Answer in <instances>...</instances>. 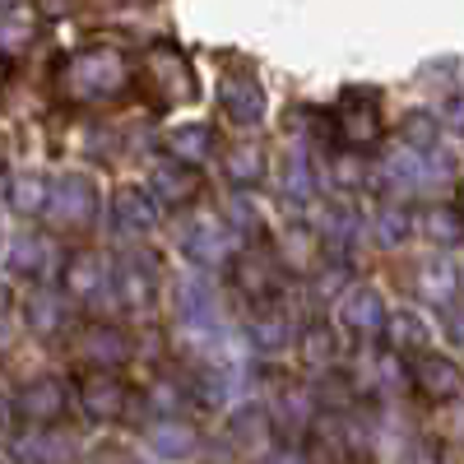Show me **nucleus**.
<instances>
[{"instance_id": "nucleus-37", "label": "nucleus", "mask_w": 464, "mask_h": 464, "mask_svg": "<svg viewBox=\"0 0 464 464\" xmlns=\"http://www.w3.org/2000/svg\"><path fill=\"white\" fill-rule=\"evenodd\" d=\"M450 121L464 130V98H455V102H450Z\"/></svg>"}, {"instance_id": "nucleus-21", "label": "nucleus", "mask_w": 464, "mask_h": 464, "mask_svg": "<svg viewBox=\"0 0 464 464\" xmlns=\"http://www.w3.org/2000/svg\"><path fill=\"white\" fill-rule=\"evenodd\" d=\"M168 149L177 163H205L214 153V135H209V126H181L168 135Z\"/></svg>"}, {"instance_id": "nucleus-30", "label": "nucleus", "mask_w": 464, "mask_h": 464, "mask_svg": "<svg viewBox=\"0 0 464 464\" xmlns=\"http://www.w3.org/2000/svg\"><path fill=\"white\" fill-rule=\"evenodd\" d=\"M372 237H376V246H400L409 237V214L404 209H381L376 223H372Z\"/></svg>"}, {"instance_id": "nucleus-25", "label": "nucleus", "mask_w": 464, "mask_h": 464, "mask_svg": "<svg viewBox=\"0 0 464 464\" xmlns=\"http://www.w3.org/2000/svg\"><path fill=\"white\" fill-rule=\"evenodd\" d=\"M400 135H404V149H413V153H437V144H441V126L432 121L428 111H413V116H404Z\"/></svg>"}, {"instance_id": "nucleus-26", "label": "nucleus", "mask_w": 464, "mask_h": 464, "mask_svg": "<svg viewBox=\"0 0 464 464\" xmlns=\"http://www.w3.org/2000/svg\"><path fill=\"white\" fill-rule=\"evenodd\" d=\"M223 168H227L232 181H242V186H256V181L265 177V159H260L256 144H237V149L223 159Z\"/></svg>"}, {"instance_id": "nucleus-20", "label": "nucleus", "mask_w": 464, "mask_h": 464, "mask_svg": "<svg viewBox=\"0 0 464 464\" xmlns=\"http://www.w3.org/2000/svg\"><path fill=\"white\" fill-rule=\"evenodd\" d=\"M47 196H52V181L37 172H19L10 181V209L19 214H47Z\"/></svg>"}, {"instance_id": "nucleus-27", "label": "nucleus", "mask_w": 464, "mask_h": 464, "mask_svg": "<svg viewBox=\"0 0 464 464\" xmlns=\"http://www.w3.org/2000/svg\"><path fill=\"white\" fill-rule=\"evenodd\" d=\"M111 284H116V293H121L126 306H144L153 297V275H149V269H135V265H121Z\"/></svg>"}, {"instance_id": "nucleus-15", "label": "nucleus", "mask_w": 464, "mask_h": 464, "mask_svg": "<svg viewBox=\"0 0 464 464\" xmlns=\"http://www.w3.org/2000/svg\"><path fill=\"white\" fill-rule=\"evenodd\" d=\"M65 293H74V297H98V288L102 284H111V275H107V260L98 256V251H74L70 260H65Z\"/></svg>"}, {"instance_id": "nucleus-12", "label": "nucleus", "mask_w": 464, "mask_h": 464, "mask_svg": "<svg viewBox=\"0 0 464 464\" xmlns=\"http://www.w3.org/2000/svg\"><path fill=\"white\" fill-rule=\"evenodd\" d=\"M237 260V279L251 297H269L284 288V269H279V256L275 251H246V256H232Z\"/></svg>"}, {"instance_id": "nucleus-29", "label": "nucleus", "mask_w": 464, "mask_h": 464, "mask_svg": "<svg viewBox=\"0 0 464 464\" xmlns=\"http://www.w3.org/2000/svg\"><path fill=\"white\" fill-rule=\"evenodd\" d=\"M450 293H455L450 260H432L428 269H422V297H428V302H450Z\"/></svg>"}, {"instance_id": "nucleus-14", "label": "nucleus", "mask_w": 464, "mask_h": 464, "mask_svg": "<svg viewBox=\"0 0 464 464\" xmlns=\"http://www.w3.org/2000/svg\"><path fill=\"white\" fill-rule=\"evenodd\" d=\"M111 223L126 232V237H144V232L159 227V200L144 196V190H121L111 209Z\"/></svg>"}, {"instance_id": "nucleus-5", "label": "nucleus", "mask_w": 464, "mask_h": 464, "mask_svg": "<svg viewBox=\"0 0 464 464\" xmlns=\"http://www.w3.org/2000/svg\"><path fill=\"white\" fill-rule=\"evenodd\" d=\"M80 404H84L89 418L116 422V418L130 409V385L116 376L111 367H98V372H89V376L80 381Z\"/></svg>"}, {"instance_id": "nucleus-6", "label": "nucleus", "mask_w": 464, "mask_h": 464, "mask_svg": "<svg viewBox=\"0 0 464 464\" xmlns=\"http://www.w3.org/2000/svg\"><path fill=\"white\" fill-rule=\"evenodd\" d=\"M70 353L84 358V362H93V367H116V362L130 358V334L116 330V325H107V321H89L80 334L70 339Z\"/></svg>"}, {"instance_id": "nucleus-11", "label": "nucleus", "mask_w": 464, "mask_h": 464, "mask_svg": "<svg viewBox=\"0 0 464 464\" xmlns=\"http://www.w3.org/2000/svg\"><path fill=\"white\" fill-rule=\"evenodd\" d=\"M149 190H153V200H163V205H186V200H196L200 196V177L190 172V163H177V159H168V163H159L149 172Z\"/></svg>"}, {"instance_id": "nucleus-36", "label": "nucleus", "mask_w": 464, "mask_h": 464, "mask_svg": "<svg viewBox=\"0 0 464 464\" xmlns=\"http://www.w3.org/2000/svg\"><path fill=\"white\" fill-rule=\"evenodd\" d=\"M400 464H432V450H428V446H409V450L400 455Z\"/></svg>"}, {"instance_id": "nucleus-33", "label": "nucleus", "mask_w": 464, "mask_h": 464, "mask_svg": "<svg viewBox=\"0 0 464 464\" xmlns=\"http://www.w3.org/2000/svg\"><path fill=\"white\" fill-rule=\"evenodd\" d=\"M232 232H237V237H242V232H256V205L251 200H227V218H223Z\"/></svg>"}, {"instance_id": "nucleus-18", "label": "nucleus", "mask_w": 464, "mask_h": 464, "mask_svg": "<svg viewBox=\"0 0 464 464\" xmlns=\"http://www.w3.org/2000/svg\"><path fill=\"white\" fill-rule=\"evenodd\" d=\"M172 302L186 325H209V312H214V288L200 284V279H177L172 284Z\"/></svg>"}, {"instance_id": "nucleus-10", "label": "nucleus", "mask_w": 464, "mask_h": 464, "mask_svg": "<svg viewBox=\"0 0 464 464\" xmlns=\"http://www.w3.org/2000/svg\"><path fill=\"white\" fill-rule=\"evenodd\" d=\"M144 74L159 80V98L163 102H186L190 93H196V74H190V65L172 47H153L149 61H144Z\"/></svg>"}, {"instance_id": "nucleus-13", "label": "nucleus", "mask_w": 464, "mask_h": 464, "mask_svg": "<svg viewBox=\"0 0 464 464\" xmlns=\"http://www.w3.org/2000/svg\"><path fill=\"white\" fill-rule=\"evenodd\" d=\"M339 316H343L348 330L376 334V330H385V316H391V312H385V297H381L376 288H353V293H343Z\"/></svg>"}, {"instance_id": "nucleus-8", "label": "nucleus", "mask_w": 464, "mask_h": 464, "mask_svg": "<svg viewBox=\"0 0 464 464\" xmlns=\"http://www.w3.org/2000/svg\"><path fill=\"white\" fill-rule=\"evenodd\" d=\"M409 381H413V391H418V395H428V400H455V395L464 391V372H459L450 358L428 353V348H422V353L413 358Z\"/></svg>"}, {"instance_id": "nucleus-16", "label": "nucleus", "mask_w": 464, "mask_h": 464, "mask_svg": "<svg viewBox=\"0 0 464 464\" xmlns=\"http://www.w3.org/2000/svg\"><path fill=\"white\" fill-rule=\"evenodd\" d=\"M47 260H52V242L43 232H19L10 242V269L24 279H43L47 275Z\"/></svg>"}, {"instance_id": "nucleus-7", "label": "nucleus", "mask_w": 464, "mask_h": 464, "mask_svg": "<svg viewBox=\"0 0 464 464\" xmlns=\"http://www.w3.org/2000/svg\"><path fill=\"white\" fill-rule=\"evenodd\" d=\"M334 130L353 144V149H367L381 140V107L372 93H343L339 107H334Z\"/></svg>"}, {"instance_id": "nucleus-4", "label": "nucleus", "mask_w": 464, "mask_h": 464, "mask_svg": "<svg viewBox=\"0 0 464 464\" xmlns=\"http://www.w3.org/2000/svg\"><path fill=\"white\" fill-rule=\"evenodd\" d=\"M14 409H19V418L28 422V428H52V422H61L65 409H70V385L56 381V376H37L19 391Z\"/></svg>"}, {"instance_id": "nucleus-2", "label": "nucleus", "mask_w": 464, "mask_h": 464, "mask_svg": "<svg viewBox=\"0 0 464 464\" xmlns=\"http://www.w3.org/2000/svg\"><path fill=\"white\" fill-rule=\"evenodd\" d=\"M47 214L61 227H89L98 218V186L84 172H65L52 181V196H47Z\"/></svg>"}, {"instance_id": "nucleus-3", "label": "nucleus", "mask_w": 464, "mask_h": 464, "mask_svg": "<svg viewBox=\"0 0 464 464\" xmlns=\"http://www.w3.org/2000/svg\"><path fill=\"white\" fill-rule=\"evenodd\" d=\"M181 256L205 265V269H223V265H232V256H237V232H232L223 218H200V223L181 227Z\"/></svg>"}, {"instance_id": "nucleus-24", "label": "nucleus", "mask_w": 464, "mask_h": 464, "mask_svg": "<svg viewBox=\"0 0 464 464\" xmlns=\"http://www.w3.org/2000/svg\"><path fill=\"white\" fill-rule=\"evenodd\" d=\"M422 232L432 237V246H455V242H464V214L446 209V205H432L428 214H422Z\"/></svg>"}, {"instance_id": "nucleus-32", "label": "nucleus", "mask_w": 464, "mask_h": 464, "mask_svg": "<svg viewBox=\"0 0 464 464\" xmlns=\"http://www.w3.org/2000/svg\"><path fill=\"white\" fill-rule=\"evenodd\" d=\"M312 186H316L312 163H306L302 153H293V159L284 163V190H288V196H297V200H306V196H312Z\"/></svg>"}, {"instance_id": "nucleus-9", "label": "nucleus", "mask_w": 464, "mask_h": 464, "mask_svg": "<svg viewBox=\"0 0 464 464\" xmlns=\"http://www.w3.org/2000/svg\"><path fill=\"white\" fill-rule=\"evenodd\" d=\"M218 102H223V111H227L237 126H256L260 116H265V89H260L256 74H246V70L223 74V84H218Z\"/></svg>"}, {"instance_id": "nucleus-17", "label": "nucleus", "mask_w": 464, "mask_h": 464, "mask_svg": "<svg viewBox=\"0 0 464 464\" xmlns=\"http://www.w3.org/2000/svg\"><path fill=\"white\" fill-rule=\"evenodd\" d=\"M24 321H28V330H37V334L61 330V325H65V297H61L56 288H33V293L24 297Z\"/></svg>"}, {"instance_id": "nucleus-22", "label": "nucleus", "mask_w": 464, "mask_h": 464, "mask_svg": "<svg viewBox=\"0 0 464 464\" xmlns=\"http://www.w3.org/2000/svg\"><path fill=\"white\" fill-rule=\"evenodd\" d=\"M385 339H391V348H400V353H422V348H428V325L413 312H395V316H385Z\"/></svg>"}, {"instance_id": "nucleus-39", "label": "nucleus", "mask_w": 464, "mask_h": 464, "mask_svg": "<svg viewBox=\"0 0 464 464\" xmlns=\"http://www.w3.org/2000/svg\"><path fill=\"white\" fill-rule=\"evenodd\" d=\"M0 168H5V144H0Z\"/></svg>"}, {"instance_id": "nucleus-38", "label": "nucleus", "mask_w": 464, "mask_h": 464, "mask_svg": "<svg viewBox=\"0 0 464 464\" xmlns=\"http://www.w3.org/2000/svg\"><path fill=\"white\" fill-rule=\"evenodd\" d=\"M459 214H464V181H459Z\"/></svg>"}, {"instance_id": "nucleus-1", "label": "nucleus", "mask_w": 464, "mask_h": 464, "mask_svg": "<svg viewBox=\"0 0 464 464\" xmlns=\"http://www.w3.org/2000/svg\"><path fill=\"white\" fill-rule=\"evenodd\" d=\"M126 84H130L126 61L116 56V52H102V47L70 56L65 70H61V89L74 102H107L116 93H126Z\"/></svg>"}, {"instance_id": "nucleus-31", "label": "nucleus", "mask_w": 464, "mask_h": 464, "mask_svg": "<svg viewBox=\"0 0 464 464\" xmlns=\"http://www.w3.org/2000/svg\"><path fill=\"white\" fill-rule=\"evenodd\" d=\"M302 358L312 362V367H325L334 358V334L325 325H306L302 330Z\"/></svg>"}, {"instance_id": "nucleus-34", "label": "nucleus", "mask_w": 464, "mask_h": 464, "mask_svg": "<svg viewBox=\"0 0 464 464\" xmlns=\"http://www.w3.org/2000/svg\"><path fill=\"white\" fill-rule=\"evenodd\" d=\"M330 172H334V186H358L362 181V168H358V159H348V153H339V159H330Z\"/></svg>"}, {"instance_id": "nucleus-28", "label": "nucleus", "mask_w": 464, "mask_h": 464, "mask_svg": "<svg viewBox=\"0 0 464 464\" xmlns=\"http://www.w3.org/2000/svg\"><path fill=\"white\" fill-rule=\"evenodd\" d=\"M316 246H321V232H312V227H293L288 237H284V260L297 265V269H306V265L316 260Z\"/></svg>"}, {"instance_id": "nucleus-19", "label": "nucleus", "mask_w": 464, "mask_h": 464, "mask_svg": "<svg viewBox=\"0 0 464 464\" xmlns=\"http://www.w3.org/2000/svg\"><path fill=\"white\" fill-rule=\"evenodd\" d=\"M149 446L159 450L163 459H186V455H196V446H200V437L186 428V422H153L149 428Z\"/></svg>"}, {"instance_id": "nucleus-23", "label": "nucleus", "mask_w": 464, "mask_h": 464, "mask_svg": "<svg viewBox=\"0 0 464 464\" xmlns=\"http://www.w3.org/2000/svg\"><path fill=\"white\" fill-rule=\"evenodd\" d=\"M246 330H251V343L265 348V353H279V348L293 343V325H288V316H279V312H260V316H251Z\"/></svg>"}, {"instance_id": "nucleus-35", "label": "nucleus", "mask_w": 464, "mask_h": 464, "mask_svg": "<svg viewBox=\"0 0 464 464\" xmlns=\"http://www.w3.org/2000/svg\"><path fill=\"white\" fill-rule=\"evenodd\" d=\"M446 334L464 348V306H446Z\"/></svg>"}]
</instances>
